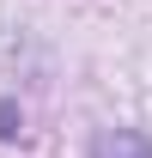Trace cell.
<instances>
[{
  "instance_id": "cell-1",
  "label": "cell",
  "mask_w": 152,
  "mask_h": 158,
  "mask_svg": "<svg viewBox=\"0 0 152 158\" xmlns=\"http://www.w3.org/2000/svg\"><path fill=\"white\" fill-rule=\"evenodd\" d=\"M91 158H152V146L140 134H128V128H103L91 146Z\"/></svg>"
}]
</instances>
